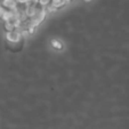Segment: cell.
Wrapping results in <instances>:
<instances>
[{
  "instance_id": "cell-1",
  "label": "cell",
  "mask_w": 129,
  "mask_h": 129,
  "mask_svg": "<svg viewBox=\"0 0 129 129\" xmlns=\"http://www.w3.org/2000/svg\"><path fill=\"white\" fill-rule=\"evenodd\" d=\"M23 39L24 37L22 36L20 31L14 30V31H9L6 33V45L9 49L13 51H18L22 49L23 47Z\"/></svg>"
},
{
  "instance_id": "cell-3",
  "label": "cell",
  "mask_w": 129,
  "mask_h": 129,
  "mask_svg": "<svg viewBox=\"0 0 129 129\" xmlns=\"http://www.w3.org/2000/svg\"><path fill=\"white\" fill-rule=\"evenodd\" d=\"M37 9H36V6L34 7H29V6H25V9H24V13L25 15H26L29 18H31V17L34 16V14H36Z\"/></svg>"
},
{
  "instance_id": "cell-12",
  "label": "cell",
  "mask_w": 129,
  "mask_h": 129,
  "mask_svg": "<svg viewBox=\"0 0 129 129\" xmlns=\"http://www.w3.org/2000/svg\"><path fill=\"white\" fill-rule=\"evenodd\" d=\"M85 1H87V3H88V1H91V0H85Z\"/></svg>"
},
{
  "instance_id": "cell-4",
  "label": "cell",
  "mask_w": 129,
  "mask_h": 129,
  "mask_svg": "<svg viewBox=\"0 0 129 129\" xmlns=\"http://www.w3.org/2000/svg\"><path fill=\"white\" fill-rule=\"evenodd\" d=\"M14 16V14H13V10H5V12L3 13V15H1V18H3L5 22H7V21H9L12 17Z\"/></svg>"
},
{
  "instance_id": "cell-10",
  "label": "cell",
  "mask_w": 129,
  "mask_h": 129,
  "mask_svg": "<svg viewBox=\"0 0 129 129\" xmlns=\"http://www.w3.org/2000/svg\"><path fill=\"white\" fill-rule=\"evenodd\" d=\"M27 0H16L17 4H20V5H25V3H26Z\"/></svg>"
},
{
  "instance_id": "cell-9",
  "label": "cell",
  "mask_w": 129,
  "mask_h": 129,
  "mask_svg": "<svg viewBox=\"0 0 129 129\" xmlns=\"http://www.w3.org/2000/svg\"><path fill=\"white\" fill-rule=\"evenodd\" d=\"M50 1H51V0H38V3H39L42 7H46L47 5H49V4H50Z\"/></svg>"
},
{
  "instance_id": "cell-14",
  "label": "cell",
  "mask_w": 129,
  "mask_h": 129,
  "mask_svg": "<svg viewBox=\"0 0 129 129\" xmlns=\"http://www.w3.org/2000/svg\"><path fill=\"white\" fill-rule=\"evenodd\" d=\"M1 1H3V0H1Z\"/></svg>"
},
{
  "instance_id": "cell-2",
  "label": "cell",
  "mask_w": 129,
  "mask_h": 129,
  "mask_svg": "<svg viewBox=\"0 0 129 129\" xmlns=\"http://www.w3.org/2000/svg\"><path fill=\"white\" fill-rule=\"evenodd\" d=\"M3 5L8 9H14L15 7H17L18 4L16 3V0H3Z\"/></svg>"
},
{
  "instance_id": "cell-8",
  "label": "cell",
  "mask_w": 129,
  "mask_h": 129,
  "mask_svg": "<svg viewBox=\"0 0 129 129\" xmlns=\"http://www.w3.org/2000/svg\"><path fill=\"white\" fill-rule=\"evenodd\" d=\"M5 29H6V31H7V32H9V31H14V30H15V26L12 24V23H9V22H5Z\"/></svg>"
},
{
  "instance_id": "cell-6",
  "label": "cell",
  "mask_w": 129,
  "mask_h": 129,
  "mask_svg": "<svg viewBox=\"0 0 129 129\" xmlns=\"http://www.w3.org/2000/svg\"><path fill=\"white\" fill-rule=\"evenodd\" d=\"M51 45H53V47L55 49H58V50H61L62 48H63V45L61 44V42L58 41V40H53L51 41Z\"/></svg>"
},
{
  "instance_id": "cell-7",
  "label": "cell",
  "mask_w": 129,
  "mask_h": 129,
  "mask_svg": "<svg viewBox=\"0 0 129 129\" xmlns=\"http://www.w3.org/2000/svg\"><path fill=\"white\" fill-rule=\"evenodd\" d=\"M46 10H48V12H50V13H55V12H57V10H58V8L55 7V6L51 5V4H49V5L46 6Z\"/></svg>"
},
{
  "instance_id": "cell-11",
  "label": "cell",
  "mask_w": 129,
  "mask_h": 129,
  "mask_svg": "<svg viewBox=\"0 0 129 129\" xmlns=\"http://www.w3.org/2000/svg\"><path fill=\"white\" fill-rule=\"evenodd\" d=\"M5 12V9H4L3 7H1V6H0V17H1V15H3V13Z\"/></svg>"
},
{
  "instance_id": "cell-5",
  "label": "cell",
  "mask_w": 129,
  "mask_h": 129,
  "mask_svg": "<svg viewBox=\"0 0 129 129\" xmlns=\"http://www.w3.org/2000/svg\"><path fill=\"white\" fill-rule=\"evenodd\" d=\"M65 3H66L65 0H51V1H50L51 5H54L55 7H57V8L63 7L64 4H65Z\"/></svg>"
},
{
  "instance_id": "cell-13",
  "label": "cell",
  "mask_w": 129,
  "mask_h": 129,
  "mask_svg": "<svg viewBox=\"0 0 129 129\" xmlns=\"http://www.w3.org/2000/svg\"><path fill=\"white\" fill-rule=\"evenodd\" d=\"M65 1H71V0H65Z\"/></svg>"
}]
</instances>
